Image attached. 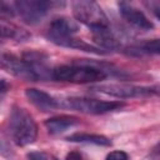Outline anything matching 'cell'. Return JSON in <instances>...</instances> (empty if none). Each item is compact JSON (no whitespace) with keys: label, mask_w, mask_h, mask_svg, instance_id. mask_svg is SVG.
I'll return each mask as SVG.
<instances>
[{"label":"cell","mask_w":160,"mask_h":160,"mask_svg":"<svg viewBox=\"0 0 160 160\" xmlns=\"http://www.w3.org/2000/svg\"><path fill=\"white\" fill-rule=\"evenodd\" d=\"M0 91H1V96H4L6 94V91H8V85H6L5 79H1V89H0Z\"/></svg>","instance_id":"20"},{"label":"cell","mask_w":160,"mask_h":160,"mask_svg":"<svg viewBox=\"0 0 160 160\" xmlns=\"http://www.w3.org/2000/svg\"><path fill=\"white\" fill-rule=\"evenodd\" d=\"M1 68L9 74L28 81H38L39 78L32 66L24 59H20L12 54L4 52L1 55Z\"/></svg>","instance_id":"7"},{"label":"cell","mask_w":160,"mask_h":160,"mask_svg":"<svg viewBox=\"0 0 160 160\" xmlns=\"http://www.w3.org/2000/svg\"><path fill=\"white\" fill-rule=\"evenodd\" d=\"M130 51L136 52L138 55H160V38L142 41L139 45L132 46Z\"/></svg>","instance_id":"16"},{"label":"cell","mask_w":160,"mask_h":160,"mask_svg":"<svg viewBox=\"0 0 160 160\" xmlns=\"http://www.w3.org/2000/svg\"><path fill=\"white\" fill-rule=\"evenodd\" d=\"M78 31H79V26L74 20H71L69 18H65V16H61V18L54 19L50 22L46 36L51 41V40H55V39L74 36Z\"/></svg>","instance_id":"9"},{"label":"cell","mask_w":160,"mask_h":160,"mask_svg":"<svg viewBox=\"0 0 160 160\" xmlns=\"http://www.w3.org/2000/svg\"><path fill=\"white\" fill-rule=\"evenodd\" d=\"M68 141L71 142H82V144H92L99 146H110L111 140L104 135L99 134H88V132H74L66 138Z\"/></svg>","instance_id":"14"},{"label":"cell","mask_w":160,"mask_h":160,"mask_svg":"<svg viewBox=\"0 0 160 160\" xmlns=\"http://www.w3.org/2000/svg\"><path fill=\"white\" fill-rule=\"evenodd\" d=\"M92 90L112 98H118V99L146 98L149 95H152L150 88L136 86L130 84H102V85L94 86Z\"/></svg>","instance_id":"6"},{"label":"cell","mask_w":160,"mask_h":160,"mask_svg":"<svg viewBox=\"0 0 160 160\" xmlns=\"http://www.w3.org/2000/svg\"><path fill=\"white\" fill-rule=\"evenodd\" d=\"M65 2L59 1H44V0H20L14 2L15 12L29 25L40 22L49 10L54 8H62Z\"/></svg>","instance_id":"5"},{"label":"cell","mask_w":160,"mask_h":160,"mask_svg":"<svg viewBox=\"0 0 160 160\" xmlns=\"http://www.w3.org/2000/svg\"><path fill=\"white\" fill-rule=\"evenodd\" d=\"M26 99L38 109L42 111H51L56 108H59V100H56L50 94L36 89V88H29L25 90Z\"/></svg>","instance_id":"10"},{"label":"cell","mask_w":160,"mask_h":160,"mask_svg":"<svg viewBox=\"0 0 160 160\" xmlns=\"http://www.w3.org/2000/svg\"><path fill=\"white\" fill-rule=\"evenodd\" d=\"M118 8H119V12L121 14V16L132 26L139 28L141 30L152 29V26H154L152 22L145 16V14L142 11H140L134 5H131L126 1H119Z\"/></svg>","instance_id":"8"},{"label":"cell","mask_w":160,"mask_h":160,"mask_svg":"<svg viewBox=\"0 0 160 160\" xmlns=\"http://www.w3.org/2000/svg\"><path fill=\"white\" fill-rule=\"evenodd\" d=\"M11 140L18 146L32 144L38 138V125L34 118L20 106H12L8 121Z\"/></svg>","instance_id":"1"},{"label":"cell","mask_w":160,"mask_h":160,"mask_svg":"<svg viewBox=\"0 0 160 160\" xmlns=\"http://www.w3.org/2000/svg\"><path fill=\"white\" fill-rule=\"evenodd\" d=\"M1 38L2 39H10V40H15V41H26L31 38V35L25 30L19 28L15 24L11 22H6L4 19L1 20Z\"/></svg>","instance_id":"15"},{"label":"cell","mask_w":160,"mask_h":160,"mask_svg":"<svg viewBox=\"0 0 160 160\" xmlns=\"http://www.w3.org/2000/svg\"><path fill=\"white\" fill-rule=\"evenodd\" d=\"M154 14H155V16L160 20V6H159V8H156V9L154 10Z\"/></svg>","instance_id":"22"},{"label":"cell","mask_w":160,"mask_h":160,"mask_svg":"<svg viewBox=\"0 0 160 160\" xmlns=\"http://www.w3.org/2000/svg\"><path fill=\"white\" fill-rule=\"evenodd\" d=\"M59 106L76 110L82 114L100 115L119 110L124 108L125 104L122 101H115V100L106 101V100H99L91 98H66L59 101Z\"/></svg>","instance_id":"4"},{"label":"cell","mask_w":160,"mask_h":160,"mask_svg":"<svg viewBox=\"0 0 160 160\" xmlns=\"http://www.w3.org/2000/svg\"><path fill=\"white\" fill-rule=\"evenodd\" d=\"M79 122V119L71 115H58V116H52L50 119H48L44 124L46 130L49 131V134L51 135H58L64 132L65 130L75 126Z\"/></svg>","instance_id":"11"},{"label":"cell","mask_w":160,"mask_h":160,"mask_svg":"<svg viewBox=\"0 0 160 160\" xmlns=\"http://www.w3.org/2000/svg\"><path fill=\"white\" fill-rule=\"evenodd\" d=\"M71 8L74 18L79 22L89 26L91 31L109 28V19L98 2L90 0H79L72 1Z\"/></svg>","instance_id":"3"},{"label":"cell","mask_w":160,"mask_h":160,"mask_svg":"<svg viewBox=\"0 0 160 160\" xmlns=\"http://www.w3.org/2000/svg\"><path fill=\"white\" fill-rule=\"evenodd\" d=\"M28 160H49L48 155L41 151H30L26 154Z\"/></svg>","instance_id":"18"},{"label":"cell","mask_w":160,"mask_h":160,"mask_svg":"<svg viewBox=\"0 0 160 160\" xmlns=\"http://www.w3.org/2000/svg\"><path fill=\"white\" fill-rule=\"evenodd\" d=\"M105 160H129V155L125 151L115 150V151L109 152L106 155V159Z\"/></svg>","instance_id":"17"},{"label":"cell","mask_w":160,"mask_h":160,"mask_svg":"<svg viewBox=\"0 0 160 160\" xmlns=\"http://www.w3.org/2000/svg\"><path fill=\"white\" fill-rule=\"evenodd\" d=\"M150 89H151V92H152V94H155V95H159V96H160V84L154 85V86H151Z\"/></svg>","instance_id":"21"},{"label":"cell","mask_w":160,"mask_h":160,"mask_svg":"<svg viewBox=\"0 0 160 160\" xmlns=\"http://www.w3.org/2000/svg\"><path fill=\"white\" fill-rule=\"evenodd\" d=\"M106 78V72L91 65H60L52 69L51 79L72 84L99 82Z\"/></svg>","instance_id":"2"},{"label":"cell","mask_w":160,"mask_h":160,"mask_svg":"<svg viewBox=\"0 0 160 160\" xmlns=\"http://www.w3.org/2000/svg\"><path fill=\"white\" fill-rule=\"evenodd\" d=\"M65 160H82V158H81V155L79 154V152H70V154H68L66 155V158H65Z\"/></svg>","instance_id":"19"},{"label":"cell","mask_w":160,"mask_h":160,"mask_svg":"<svg viewBox=\"0 0 160 160\" xmlns=\"http://www.w3.org/2000/svg\"><path fill=\"white\" fill-rule=\"evenodd\" d=\"M92 38H94V41L99 45V49L104 50L105 52L111 51V50H116L121 46L118 38L111 32V30L109 28L94 30Z\"/></svg>","instance_id":"13"},{"label":"cell","mask_w":160,"mask_h":160,"mask_svg":"<svg viewBox=\"0 0 160 160\" xmlns=\"http://www.w3.org/2000/svg\"><path fill=\"white\" fill-rule=\"evenodd\" d=\"M51 42L59 45V46H65V48H71V49H76L80 51H85V52H90V54H96V55H104L106 54L104 50L99 49V46H94L81 39H78L75 36H70V38H62V39H55L51 40Z\"/></svg>","instance_id":"12"}]
</instances>
